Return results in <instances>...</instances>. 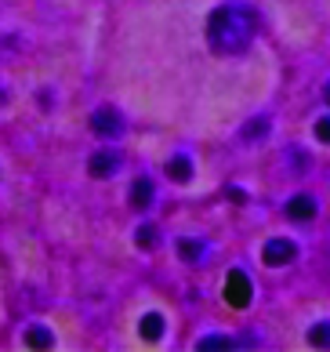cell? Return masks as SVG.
<instances>
[{
    "instance_id": "obj_7",
    "label": "cell",
    "mask_w": 330,
    "mask_h": 352,
    "mask_svg": "<svg viewBox=\"0 0 330 352\" xmlns=\"http://www.w3.org/2000/svg\"><path fill=\"white\" fill-rule=\"evenodd\" d=\"M265 131H269V120H254V124H247L243 138H247V142H250V138H265Z\"/></svg>"
},
{
    "instance_id": "obj_10",
    "label": "cell",
    "mask_w": 330,
    "mask_h": 352,
    "mask_svg": "<svg viewBox=\"0 0 330 352\" xmlns=\"http://www.w3.org/2000/svg\"><path fill=\"white\" fill-rule=\"evenodd\" d=\"M200 254H204V251H200V243H189V240L182 243V258H189V262H192V258H200Z\"/></svg>"
},
{
    "instance_id": "obj_1",
    "label": "cell",
    "mask_w": 330,
    "mask_h": 352,
    "mask_svg": "<svg viewBox=\"0 0 330 352\" xmlns=\"http://www.w3.org/2000/svg\"><path fill=\"white\" fill-rule=\"evenodd\" d=\"M258 30V11L247 8V4H226L210 15L207 25V36H210V47L218 55H240V51L250 44V36Z\"/></svg>"
},
{
    "instance_id": "obj_3",
    "label": "cell",
    "mask_w": 330,
    "mask_h": 352,
    "mask_svg": "<svg viewBox=\"0 0 330 352\" xmlns=\"http://www.w3.org/2000/svg\"><path fill=\"white\" fill-rule=\"evenodd\" d=\"M261 258H265V265H272V269L287 265V262H294V243H290V240H272Z\"/></svg>"
},
{
    "instance_id": "obj_6",
    "label": "cell",
    "mask_w": 330,
    "mask_h": 352,
    "mask_svg": "<svg viewBox=\"0 0 330 352\" xmlns=\"http://www.w3.org/2000/svg\"><path fill=\"white\" fill-rule=\"evenodd\" d=\"M192 175V164L186 160V156H178V160H170V178H178V182H186Z\"/></svg>"
},
{
    "instance_id": "obj_11",
    "label": "cell",
    "mask_w": 330,
    "mask_h": 352,
    "mask_svg": "<svg viewBox=\"0 0 330 352\" xmlns=\"http://www.w3.org/2000/svg\"><path fill=\"white\" fill-rule=\"evenodd\" d=\"M204 349H232V342H229V338H207Z\"/></svg>"
},
{
    "instance_id": "obj_2",
    "label": "cell",
    "mask_w": 330,
    "mask_h": 352,
    "mask_svg": "<svg viewBox=\"0 0 330 352\" xmlns=\"http://www.w3.org/2000/svg\"><path fill=\"white\" fill-rule=\"evenodd\" d=\"M226 302H229L232 309L250 305V280L243 276V272H232V276H229V283H226Z\"/></svg>"
},
{
    "instance_id": "obj_13",
    "label": "cell",
    "mask_w": 330,
    "mask_h": 352,
    "mask_svg": "<svg viewBox=\"0 0 330 352\" xmlns=\"http://www.w3.org/2000/svg\"><path fill=\"white\" fill-rule=\"evenodd\" d=\"M327 98H330V84H327Z\"/></svg>"
},
{
    "instance_id": "obj_8",
    "label": "cell",
    "mask_w": 330,
    "mask_h": 352,
    "mask_svg": "<svg viewBox=\"0 0 330 352\" xmlns=\"http://www.w3.org/2000/svg\"><path fill=\"white\" fill-rule=\"evenodd\" d=\"M131 200H135L138 207L149 204V182H138V189H135V197H131Z\"/></svg>"
},
{
    "instance_id": "obj_4",
    "label": "cell",
    "mask_w": 330,
    "mask_h": 352,
    "mask_svg": "<svg viewBox=\"0 0 330 352\" xmlns=\"http://www.w3.org/2000/svg\"><path fill=\"white\" fill-rule=\"evenodd\" d=\"M287 214L294 218V221H309L312 214H316V204H312V197H294L287 204Z\"/></svg>"
},
{
    "instance_id": "obj_5",
    "label": "cell",
    "mask_w": 330,
    "mask_h": 352,
    "mask_svg": "<svg viewBox=\"0 0 330 352\" xmlns=\"http://www.w3.org/2000/svg\"><path fill=\"white\" fill-rule=\"evenodd\" d=\"M309 342L320 345V349H330V323H316L312 334H309Z\"/></svg>"
},
{
    "instance_id": "obj_12",
    "label": "cell",
    "mask_w": 330,
    "mask_h": 352,
    "mask_svg": "<svg viewBox=\"0 0 330 352\" xmlns=\"http://www.w3.org/2000/svg\"><path fill=\"white\" fill-rule=\"evenodd\" d=\"M156 334H160V320L149 316V320H145V338H156Z\"/></svg>"
},
{
    "instance_id": "obj_9",
    "label": "cell",
    "mask_w": 330,
    "mask_h": 352,
    "mask_svg": "<svg viewBox=\"0 0 330 352\" xmlns=\"http://www.w3.org/2000/svg\"><path fill=\"white\" fill-rule=\"evenodd\" d=\"M316 135H320V142H327V146H330V116H323V120L316 124Z\"/></svg>"
}]
</instances>
